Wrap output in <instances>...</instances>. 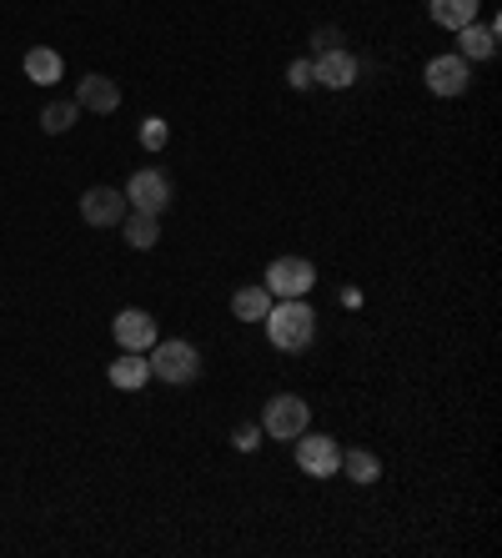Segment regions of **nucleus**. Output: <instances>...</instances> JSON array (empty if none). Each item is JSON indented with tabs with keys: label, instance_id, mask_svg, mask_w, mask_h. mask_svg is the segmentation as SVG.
I'll return each instance as SVG.
<instances>
[{
	"label": "nucleus",
	"instance_id": "obj_17",
	"mask_svg": "<svg viewBox=\"0 0 502 558\" xmlns=\"http://www.w3.org/2000/svg\"><path fill=\"white\" fill-rule=\"evenodd\" d=\"M231 313L242 317V322H261V317L272 313V292H267V287H242V292L231 297Z\"/></svg>",
	"mask_w": 502,
	"mask_h": 558
},
{
	"label": "nucleus",
	"instance_id": "obj_5",
	"mask_svg": "<svg viewBox=\"0 0 502 558\" xmlns=\"http://www.w3.org/2000/svg\"><path fill=\"white\" fill-rule=\"evenodd\" d=\"M317 282V267L307 257H276L272 267H267V292L272 297H307Z\"/></svg>",
	"mask_w": 502,
	"mask_h": 558
},
{
	"label": "nucleus",
	"instance_id": "obj_6",
	"mask_svg": "<svg viewBox=\"0 0 502 558\" xmlns=\"http://www.w3.org/2000/svg\"><path fill=\"white\" fill-rule=\"evenodd\" d=\"M297 468L312 478H332L342 468V448L337 437L326 433H297Z\"/></svg>",
	"mask_w": 502,
	"mask_h": 558
},
{
	"label": "nucleus",
	"instance_id": "obj_12",
	"mask_svg": "<svg viewBox=\"0 0 502 558\" xmlns=\"http://www.w3.org/2000/svg\"><path fill=\"white\" fill-rule=\"evenodd\" d=\"M106 378H111V388H121V393H137V388H146V378H151V363L141 353H121L116 363L106 368Z\"/></svg>",
	"mask_w": 502,
	"mask_h": 558
},
{
	"label": "nucleus",
	"instance_id": "obj_18",
	"mask_svg": "<svg viewBox=\"0 0 502 558\" xmlns=\"http://www.w3.org/2000/svg\"><path fill=\"white\" fill-rule=\"evenodd\" d=\"M337 473H347L352 483H377V473H382V458L377 453H366V448H352L347 458H342V468Z\"/></svg>",
	"mask_w": 502,
	"mask_h": 558
},
{
	"label": "nucleus",
	"instance_id": "obj_3",
	"mask_svg": "<svg viewBox=\"0 0 502 558\" xmlns=\"http://www.w3.org/2000/svg\"><path fill=\"white\" fill-rule=\"evenodd\" d=\"M312 428V413L297 393H276L267 408H261V433L267 437H297Z\"/></svg>",
	"mask_w": 502,
	"mask_h": 558
},
{
	"label": "nucleus",
	"instance_id": "obj_1",
	"mask_svg": "<svg viewBox=\"0 0 502 558\" xmlns=\"http://www.w3.org/2000/svg\"><path fill=\"white\" fill-rule=\"evenodd\" d=\"M261 322H267L272 347H282V353H301V347H312V338H317V313L301 297L272 302V313L261 317Z\"/></svg>",
	"mask_w": 502,
	"mask_h": 558
},
{
	"label": "nucleus",
	"instance_id": "obj_19",
	"mask_svg": "<svg viewBox=\"0 0 502 558\" xmlns=\"http://www.w3.org/2000/svg\"><path fill=\"white\" fill-rule=\"evenodd\" d=\"M76 116H81V106H76V101H51V106L41 111V131L61 137V131H70V126H76Z\"/></svg>",
	"mask_w": 502,
	"mask_h": 558
},
{
	"label": "nucleus",
	"instance_id": "obj_23",
	"mask_svg": "<svg viewBox=\"0 0 502 558\" xmlns=\"http://www.w3.org/2000/svg\"><path fill=\"white\" fill-rule=\"evenodd\" d=\"M337 46H342V30H337V26H322V30H317V36H312V51H317V55L337 51Z\"/></svg>",
	"mask_w": 502,
	"mask_h": 558
},
{
	"label": "nucleus",
	"instance_id": "obj_20",
	"mask_svg": "<svg viewBox=\"0 0 502 558\" xmlns=\"http://www.w3.org/2000/svg\"><path fill=\"white\" fill-rule=\"evenodd\" d=\"M166 137H171V131H166L162 116H146V122H141V147H146V151H162Z\"/></svg>",
	"mask_w": 502,
	"mask_h": 558
},
{
	"label": "nucleus",
	"instance_id": "obj_22",
	"mask_svg": "<svg viewBox=\"0 0 502 558\" xmlns=\"http://www.w3.org/2000/svg\"><path fill=\"white\" fill-rule=\"evenodd\" d=\"M261 422H242V428H236V437H231V443H236V453H257L261 448Z\"/></svg>",
	"mask_w": 502,
	"mask_h": 558
},
{
	"label": "nucleus",
	"instance_id": "obj_7",
	"mask_svg": "<svg viewBox=\"0 0 502 558\" xmlns=\"http://www.w3.org/2000/svg\"><path fill=\"white\" fill-rule=\"evenodd\" d=\"M111 332H116V342H121V353H151V347H156V317L141 313V307L116 313Z\"/></svg>",
	"mask_w": 502,
	"mask_h": 558
},
{
	"label": "nucleus",
	"instance_id": "obj_11",
	"mask_svg": "<svg viewBox=\"0 0 502 558\" xmlns=\"http://www.w3.org/2000/svg\"><path fill=\"white\" fill-rule=\"evenodd\" d=\"M317 66V86H326V91H347V86L357 81V55L352 51H326V55H317L312 61Z\"/></svg>",
	"mask_w": 502,
	"mask_h": 558
},
{
	"label": "nucleus",
	"instance_id": "obj_9",
	"mask_svg": "<svg viewBox=\"0 0 502 558\" xmlns=\"http://www.w3.org/2000/svg\"><path fill=\"white\" fill-rule=\"evenodd\" d=\"M473 86V66L462 55H433L427 61V91L433 96H462Z\"/></svg>",
	"mask_w": 502,
	"mask_h": 558
},
{
	"label": "nucleus",
	"instance_id": "obj_21",
	"mask_svg": "<svg viewBox=\"0 0 502 558\" xmlns=\"http://www.w3.org/2000/svg\"><path fill=\"white\" fill-rule=\"evenodd\" d=\"M286 81L297 86V91L317 86V66H312V55H301V61H292V66H286Z\"/></svg>",
	"mask_w": 502,
	"mask_h": 558
},
{
	"label": "nucleus",
	"instance_id": "obj_10",
	"mask_svg": "<svg viewBox=\"0 0 502 558\" xmlns=\"http://www.w3.org/2000/svg\"><path fill=\"white\" fill-rule=\"evenodd\" d=\"M76 106L95 111V116H111V111L121 106V86L111 81V76H101V71H91V76H81V86H76Z\"/></svg>",
	"mask_w": 502,
	"mask_h": 558
},
{
	"label": "nucleus",
	"instance_id": "obj_16",
	"mask_svg": "<svg viewBox=\"0 0 502 558\" xmlns=\"http://www.w3.org/2000/svg\"><path fill=\"white\" fill-rule=\"evenodd\" d=\"M26 76H30V86H55L61 81V55H55L51 46H30L26 51Z\"/></svg>",
	"mask_w": 502,
	"mask_h": 558
},
{
	"label": "nucleus",
	"instance_id": "obj_8",
	"mask_svg": "<svg viewBox=\"0 0 502 558\" xmlns=\"http://www.w3.org/2000/svg\"><path fill=\"white\" fill-rule=\"evenodd\" d=\"M126 212H131V206H126V191H116V187L81 191V217L91 221V227H121Z\"/></svg>",
	"mask_w": 502,
	"mask_h": 558
},
{
	"label": "nucleus",
	"instance_id": "obj_15",
	"mask_svg": "<svg viewBox=\"0 0 502 558\" xmlns=\"http://www.w3.org/2000/svg\"><path fill=\"white\" fill-rule=\"evenodd\" d=\"M121 232H126V242L137 246V252H151V246L162 242V221L151 217V212H126Z\"/></svg>",
	"mask_w": 502,
	"mask_h": 558
},
{
	"label": "nucleus",
	"instance_id": "obj_13",
	"mask_svg": "<svg viewBox=\"0 0 502 558\" xmlns=\"http://www.w3.org/2000/svg\"><path fill=\"white\" fill-rule=\"evenodd\" d=\"M427 15L442 30H462L477 21V0H427Z\"/></svg>",
	"mask_w": 502,
	"mask_h": 558
},
{
	"label": "nucleus",
	"instance_id": "obj_2",
	"mask_svg": "<svg viewBox=\"0 0 502 558\" xmlns=\"http://www.w3.org/2000/svg\"><path fill=\"white\" fill-rule=\"evenodd\" d=\"M151 378H162V382H196L202 378V353L191 347V342H181V338H171V342H156L151 347Z\"/></svg>",
	"mask_w": 502,
	"mask_h": 558
},
{
	"label": "nucleus",
	"instance_id": "obj_4",
	"mask_svg": "<svg viewBox=\"0 0 502 558\" xmlns=\"http://www.w3.org/2000/svg\"><path fill=\"white\" fill-rule=\"evenodd\" d=\"M126 206H131V212H151V217H162L166 206H171V177L156 172V166L137 172V177L126 181Z\"/></svg>",
	"mask_w": 502,
	"mask_h": 558
},
{
	"label": "nucleus",
	"instance_id": "obj_14",
	"mask_svg": "<svg viewBox=\"0 0 502 558\" xmlns=\"http://www.w3.org/2000/svg\"><path fill=\"white\" fill-rule=\"evenodd\" d=\"M458 46H462V61H488V55L492 51H498V26H477V21H473V26H462L458 30Z\"/></svg>",
	"mask_w": 502,
	"mask_h": 558
}]
</instances>
